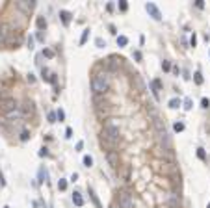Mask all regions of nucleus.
Returning a JSON list of instances; mask_svg holds the SVG:
<instances>
[{"label":"nucleus","mask_w":210,"mask_h":208,"mask_svg":"<svg viewBox=\"0 0 210 208\" xmlns=\"http://www.w3.org/2000/svg\"><path fill=\"white\" fill-rule=\"evenodd\" d=\"M101 136H102V138H101L102 143H104V141H108V145L112 147V145L119 139V127L115 125V121H113V119L106 121L104 128H102V132H101Z\"/></svg>","instance_id":"nucleus-1"},{"label":"nucleus","mask_w":210,"mask_h":208,"mask_svg":"<svg viewBox=\"0 0 210 208\" xmlns=\"http://www.w3.org/2000/svg\"><path fill=\"white\" fill-rule=\"evenodd\" d=\"M110 88V76L108 74H95L91 80V89L95 95H104Z\"/></svg>","instance_id":"nucleus-2"},{"label":"nucleus","mask_w":210,"mask_h":208,"mask_svg":"<svg viewBox=\"0 0 210 208\" xmlns=\"http://www.w3.org/2000/svg\"><path fill=\"white\" fill-rule=\"evenodd\" d=\"M119 208H134V199L130 193H123L119 195Z\"/></svg>","instance_id":"nucleus-3"},{"label":"nucleus","mask_w":210,"mask_h":208,"mask_svg":"<svg viewBox=\"0 0 210 208\" xmlns=\"http://www.w3.org/2000/svg\"><path fill=\"white\" fill-rule=\"evenodd\" d=\"M145 9H147V13H149L151 17L154 19V21H160V19H162V13H160V9H158V7L154 6L153 2H147V4H145Z\"/></svg>","instance_id":"nucleus-4"},{"label":"nucleus","mask_w":210,"mask_h":208,"mask_svg":"<svg viewBox=\"0 0 210 208\" xmlns=\"http://www.w3.org/2000/svg\"><path fill=\"white\" fill-rule=\"evenodd\" d=\"M106 160H108V164L112 167H119V154H117L115 151H108L106 152Z\"/></svg>","instance_id":"nucleus-5"},{"label":"nucleus","mask_w":210,"mask_h":208,"mask_svg":"<svg viewBox=\"0 0 210 208\" xmlns=\"http://www.w3.org/2000/svg\"><path fill=\"white\" fill-rule=\"evenodd\" d=\"M34 6H35L34 2H24V0H22V2H17V7H19V9H22L24 13H30V11L34 9Z\"/></svg>","instance_id":"nucleus-6"},{"label":"nucleus","mask_w":210,"mask_h":208,"mask_svg":"<svg viewBox=\"0 0 210 208\" xmlns=\"http://www.w3.org/2000/svg\"><path fill=\"white\" fill-rule=\"evenodd\" d=\"M151 89H153L154 97L158 99V93H160V89H162V82L160 80H153V82H151Z\"/></svg>","instance_id":"nucleus-7"},{"label":"nucleus","mask_w":210,"mask_h":208,"mask_svg":"<svg viewBox=\"0 0 210 208\" xmlns=\"http://www.w3.org/2000/svg\"><path fill=\"white\" fill-rule=\"evenodd\" d=\"M73 203L76 206H84V197H82L78 191H74V193H73Z\"/></svg>","instance_id":"nucleus-8"},{"label":"nucleus","mask_w":210,"mask_h":208,"mask_svg":"<svg viewBox=\"0 0 210 208\" xmlns=\"http://www.w3.org/2000/svg\"><path fill=\"white\" fill-rule=\"evenodd\" d=\"M2 108L6 110V112H11V110H15L17 108V104H15V100H6V102H2Z\"/></svg>","instance_id":"nucleus-9"},{"label":"nucleus","mask_w":210,"mask_h":208,"mask_svg":"<svg viewBox=\"0 0 210 208\" xmlns=\"http://www.w3.org/2000/svg\"><path fill=\"white\" fill-rule=\"evenodd\" d=\"M19 117H22V113H21V110H11V112H7V119H19Z\"/></svg>","instance_id":"nucleus-10"},{"label":"nucleus","mask_w":210,"mask_h":208,"mask_svg":"<svg viewBox=\"0 0 210 208\" xmlns=\"http://www.w3.org/2000/svg\"><path fill=\"white\" fill-rule=\"evenodd\" d=\"M60 17H61L63 24H69V22H71V13H69V11H60Z\"/></svg>","instance_id":"nucleus-11"},{"label":"nucleus","mask_w":210,"mask_h":208,"mask_svg":"<svg viewBox=\"0 0 210 208\" xmlns=\"http://www.w3.org/2000/svg\"><path fill=\"white\" fill-rule=\"evenodd\" d=\"M117 45H119V46H126V45H128V37H126V35H117Z\"/></svg>","instance_id":"nucleus-12"},{"label":"nucleus","mask_w":210,"mask_h":208,"mask_svg":"<svg viewBox=\"0 0 210 208\" xmlns=\"http://www.w3.org/2000/svg\"><path fill=\"white\" fill-rule=\"evenodd\" d=\"M134 82H136L138 89H140V91H143V82H141V76H140V74H134Z\"/></svg>","instance_id":"nucleus-13"},{"label":"nucleus","mask_w":210,"mask_h":208,"mask_svg":"<svg viewBox=\"0 0 210 208\" xmlns=\"http://www.w3.org/2000/svg\"><path fill=\"white\" fill-rule=\"evenodd\" d=\"M35 24H37V28L39 30H43V28H47V21L43 17H37V21H35Z\"/></svg>","instance_id":"nucleus-14"},{"label":"nucleus","mask_w":210,"mask_h":208,"mask_svg":"<svg viewBox=\"0 0 210 208\" xmlns=\"http://www.w3.org/2000/svg\"><path fill=\"white\" fill-rule=\"evenodd\" d=\"M43 56L45 58H49V60H52L56 54H54V50H50V48H43Z\"/></svg>","instance_id":"nucleus-15"},{"label":"nucleus","mask_w":210,"mask_h":208,"mask_svg":"<svg viewBox=\"0 0 210 208\" xmlns=\"http://www.w3.org/2000/svg\"><path fill=\"white\" fill-rule=\"evenodd\" d=\"M88 37H89V28H86L84 32H82V37H80V45H84V43L88 41Z\"/></svg>","instance_id":"nucleus-16"},{"label":"nucleus","mask_w":210,"mask_h":208,"mask_svg":"<svg viewBox=\"0 0 210 208\" xmlns=\"http://www.w3.org/2000/svg\"><path fill=\"white\" fill-rule=\"evenodd\" d=\"M82 162H84V166H86V167H91V166H93V158H91L89 154H86Z\"/></svg>","instance_id":"nucleus-17"},{"label":"nucleus","mask_w":210,"mask_h":208,"mask_svg":"<svg viewBox=\"0 0 210 208\" xmlns=\"http://www.w3.org/2000/svg\"><path fill=\"white\" fill-rule=\"evenodd\" d=\"M180 104H182V102H180L179 99H171V100H169V108H173V110H177Z\"/></svg>","instance_id":"nucleus-18"},{"label":"nucleus","mask_w":210,"mask_h":208,"mask_svg":"<svg viewBox=\"0 0 210 208\" xmlns=\"http://www.w3.org/2000/svg\"><path fill=\"white\" fill-rule=\"evenodd\" d=\"M193 80H195V84H197V85H201V84H203V74H201L199 71H197V73L193 74Z\"/></svg>","instance_id":"nucleus-19"},{"label":"nucleus","mask_w":210,"mask_h":208,"mask_svg":"<svg viewBox=\"0 0 210 208\" xmlns=\"http://www.w3.org/2000/svg\"><path fill=\"white\" fill-rule=\"evenodd\" d=\"M58 190H60V191L67 190V180L65 178H60V182H58Z\"/></svg>","instance_id":"nucleus-20"},{"label":"nucleus","mask_w":210,"mask_h":208,"mask_svg":"<svg viewBox=\"0 0 210 208\" xmlns=\"http://www.w3.org/2000/svg\"><path fill=\"white\" fill-rule=\"evenodd\" d=\"M192 108H193V100L192 99H186L184 100V110H186V112H190Z\"/></svg>","instance_id":"nucleus-21"},{"label":"nucleus","mask_w":210,"mask_h":208,"mask_svg":"<svg viewBox=\"0 0 210 208\" xmlns=\"http://www.w3.org/2000/svg\"><path fill=\"white\" fill-rule=\"evenodd\" d=\"M89 195H91V199L95 201V205H97V208H101V203H99V199H97V195H95V191L89 188Z\"/></svg>","instance_id":"nucleus-22"},{"label":"nucleus","mask_w":210,"mask_h":208,"mask_svg":"<svg viewBox=\"0 0 210 208\" xmlns=\"http://www.w3.org/2000/svg\"><path fill=\"white\" fill-rule=\"evenodd\" d=\"M173 130H175V132H182V130H184V123H175V125H173Z\"/></svg>","instance_id":"nucleus-23"},{"label":"nucleus","mask_w":210,"mask_h":208,"mask_svg":"<svg viewBox=\"0 0 210 208\" xmlns=\"http://www.w3.org/2000/svg\"><path fill=\"white\" fill-rule=\"evenodd\" d=\"M30 139V132L28 130H22L21 132V141H28Z\"/></svg>","instance_id":"nucleus-24"},{"label":"nucleus","mask_w":210,"mask_h":208,"mask_svg":"<svg viewBox=\"0 0 210 208\" xmlns=\"http://www.w3.org/2000/svg\"><path fill=\"white\" fill-rule=\"evenodd\" d=\"M39 180H41V182H45V180H47V171L43 169V167L39 169Z\"/></svg>","instance_id":"nucleus-25"},{"label":"nucleus","mask_w":210,"mask_h":208,"mask_svg":"<svg viewBox=\"0 0 210 208\" xmlns=\"http://www.w3.org/2000/svg\"><path fill=\"white\" fill-rule=\"evenodd\" d=\"M56 119H58V121H63V119H65V112H63V110H58V112H56Z\"/></svg>","instance_id":"nucleus-26"},{"label":"nucleus","mask_w":210,"mask_h":208,"mask_svg":"<svg viewBox=\"0 0 210 208\" xmlns=\"http://www.w3.org/2000/svg\"><path fill=\"white\" fill-rule=\"evenodd\" d=\"M95 45H97V46H99V48H104V46H106V43H104V41H102V39H101V37H97V39H95Z\"/></svg>","instance_id":"nucleus-27"},{"label":"nucleus","mask_w":210,"mask_h":208,"mask_svg":"<svg viewBox=\"0 0 210 208\" xmlns=\"http://www.w3.org/2000/svg\"><path fill=\"white\" fill-rule=\"evenodd\" d=\"M197 156H199L201 160H207V154H205V149H201V147L197 149Z\"/></svg>","instance_id":"nucleus-28"},{"label":"nucleus","mask_w":210,"mask_h":208,"mask_svg":"<svg viewBox=\"0 0 210 208\" xmlns=\"http://www.w3.org/2000/svg\"><path fill=\"white\" fill-rule=\"evenodd\" d=\"M119 9H121V11H126V9H128V4H126V0H121V2H119Z\"/></svg>","instance_id":"nucleus-29"},{"label":"nucleus","mask_w":210,"mask_h":208,"mask_svg":"<svg viewBox=\"0 0 210 208\" xmlns=\"http://www.w3.org/2000/svg\"><path fill=\"white\" fill-rule=\"evenodd\" d=\"M201 106H203V108H208V106H210V100L207 99V97H203V99H201Z\"/></svg>","instance_id":"nucleus-30"},{"label":"nucleus","mask_w":210,"mask_h":208,"mask_svg":"<svg viewBox=\"0 0 210 208\" xmlns=\"http://www.w3.org/2000/svg\"><path fill=\"white\" fill-rule=\"evenodd\" d=\"M190 45H192V46L197 45V37H195V34H192V37H190Z\"/></svg>","instance_id":"nucleus-31"},{"label":"nucleus","mask_w":210,"mask_h":208,"mask_svg":"<svg viewBox=\"0 0 210 208\" xmlns=\"http://www.w3.org/2000/svg\"><path fill=\"white\" fill-rule=\"evenodd\" d=\"M162 69H164V71H169V69H171V63H169V61H162Z\"/></svg>","instance_id":"nucleus-32"},{"label":"nucleus","mask_w":210,"mask_h":208,"mask_svg":"<svg viewBox=\"0 0 210 208\" xmlns=\"http://www.w3.org/2000/svg\"><path fill=\"white\" fill-rule=\"evenodd\" d=\"M134 60H136V61H141V52H140V50H136V52H134Z\"/></svg>","instance_id":"nucleus-33"},{"label":"nucleus","mask_w":210,"mask_h":208,"mask_svg":"<svg viewBox=\"0 0 210 208\" xmlns=\"http://www.w3.org/2000/svg\"><path fill=\"white\" fill-rule=\"evenodd\" d=\"M49 121H50V123H56V113L50 112V113H49Z\"/></svg>","instance_id":"nucleus-34"},{"label":"nucleus","mask_w":210,"mask_h":208,"mask_svg":"<svg viewBox=\"0 0 210 208\" xmlns=\"http://www.w3.org/2000/svg\"><path fill=\"white\" fill-rule=\"evenodd\" d=\"M47 154H49V149H47V147H43L41 151H39V156H47Z\"/></svg>","instance_id":"nucleus-35"},{"label":"nucleus","mask_w":210,"mask_h":208,"mask_svg":"<svg viewBox=\"0 0 210 208\" xmlns=\"http://www.w3.org/2000/svg\"><path fill=\"white\" fill-rule=\"evenodd\" d=\"M195 6L199 7V9H203V7H205V2H203V0H197V2H195Z\"/></svg>","instance_id":"nucleus-36"},{"label":"nucleus","mask_w":210,"mask_h":208,"mask_svg":"<svg viewBox=\"0 0 210 208\" xmlns=\"http://www.w3.org/2000/svg\"><path fill=\"white\" fill-rule=\"evenodd\" d=\"M28 48H34V37H28Z\"/></svg>","instance_id":"nucleus-37"},{"label":"nucleus","mask_w":210,"mask_h":208,"mask_svg":"<svg viewBox=\"0 0 210 208\" xmlns=\"http://www.w3.org/2000/svg\"><path fill=\"white\" fill-rule=\"evenodd\" d=\"M28 82H30V84H34V82H35V76H34V74H28Z\"/></svg>","instance_id":"nucleus-38"},{"label":"nucleus","mask_w":210,"mask_h":208,"mask_svg":"<svg viewBox=\"0 0 210 208\" xmlns=\"http://www.w3.org/2000/svg\"><path fill=\"white\" fill-rule=\"evenodd\" d=\"M82 147H84V141H78L76 143V151H82Z\"/></svg>","instance_id":"nucleus-39"},{"label":"nucleus","mask_w":210,"mask_h":208,"mask_svg":"<svg viewBox=\"0 0 210 208\" xmlns=\"http://www.w3.org/2000/svg\"><path fill=\"white\" fill-rule=\"evenodd\" d=\"M71 136H73V130H71V128H67V130H65V138H71Z\"/></svg>","instance_id":"nucleus-40"},{"label":"nucleus","mask_w":210,"mask_h":208,"mask_svg":"<svg viewBox=\"0 0 210 208\" xmlns=\"http://www.w3.org/2000/svg\"><path fill=\"white\" fill-rule=\"evenodd\" d=\"M110 32H112V34H117V30H115V26H113V24H110Z\"/></svg>","instance_id":"nucleus-41"},{"label":"nucleus","mask_w":210,"mask_h":208,"mask_svg":"<svg viewBox=\"0 0 210 208\" xmlns=\"http://www.w3.org/2000/svg\"><path fill=\"white\" fill-rule=\"evenodd\" d=\"M4 208H9V206H4Z\"/></svg>","instance_id":"nucleus-42"},{"label":"nucleus","mask_w":210,"mask_h":208,"mask_svg":"<svg viewBox=\"0 0 210 208\" xmlns=\"http://www.w3.org/2000/svg\"><path fill=\"white\" fill-rule=\"evenodd\" d=\"M112 208H117V206H112Z\"/></svg>","instance_id":"nucleus-43"},{"label":"nucleus","mask_w":210,"mask_h":208,"mask_svg":"<svg viewBox=\"0 0 210 208\" xmlns=\"http://www.w3.org/2000/svg\"><path fill=\"white\" fill-rule=\"evenodd\" d=\"M208 208H210V205H208Z\"/></svg>","instance_id":"nucleus-44"}]
</instances>
